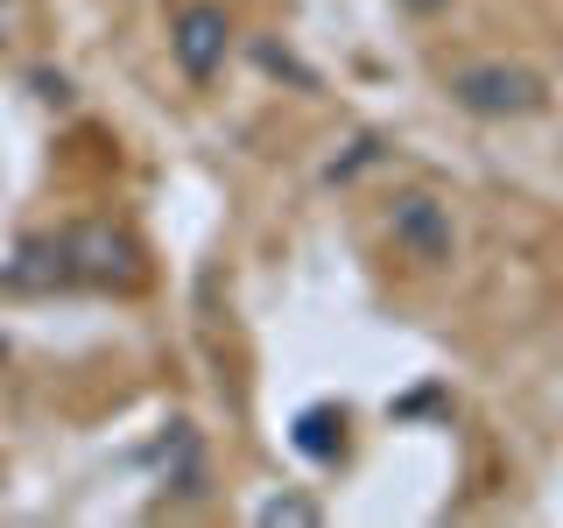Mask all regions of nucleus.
I'll use <instances>...</instances> for the list:
<instances>
[{
	"mask_svg": "<svg viewBox=\"0 0 563 528\" xmlns=\"http://www.w3.org/2000/svg\"><path fill=\"white\" fill-rule=\"evenodd\" d=\"M261 521H310V507L303 501H268V507H261Z\"/></svg>",
	"mask_w": 563,
	"mask_h": 528,
	"instance_id": "obj_6",
	"label": "nucleus"
},
{
	"mask_svg": "<svg viewBox=\"0 0 563 528\" xmlns=\"http://www.w3.org/2000/svg\"><path fill=\"white\" fill-rule=\"evenodd\" d=\"M225 50H233V22H225V8H211V0L176 8V22H169V57H176V70H184L190 85H211V78H219Z\"/></svg>",
	"mask_w": 563,
	"mask_h": 528,
	"instance_id": "obj_4",
	"label": "nucleus"
},
{
	"mask_svg": "<svg viewBox=\"0 0 563 528\" xmlns=\"http://www.w3.org/2000/svg\"><path fill=\"white\" fill-rule=\"evenodd\" d=\"M339 430H345V422L331 416V409H303V416H296V451H310V458H339Z\"/></svg>",
	"mask_w": 563,
	"mask_h": 528,
	"instance_id": "obj_5",
	"label": "nucleus"
},
{
	"mask_svg": "<svg viewBox=\"0 0 563 528\" xmlns=\"http://www.w3.org/2000/svg\"><path fill=\"white\" fill-rule=\"evenodd\" d=\"M451 99L479 120H528L550 106V85L542 70L528 64H507V57H486V64H457L451 70Z\"/></svg>",
	"mask_w": 563,
	"mask_h": 528,
	"instance_id": "obj_2",
	"label": "nucleus"
},
{
	"mask_svg": "<svg viewBox=\"0 0 563 528\" xmlns=\"http://www.w3.org/2000/svg\"><path fill=\"white\" fill-rule=\"evenodd\" d=\"M416 8H437V0H416Z\"/></svg>",
	"mask_w": 563,
	"mask_h": 528,
	"instance_id": "obj_7",
	"label": "nucleus"
},
{
	"mask_svg": "<svg viewBox=\"0 0 563 528\" xmlns=\"http://www.w3.org/2000/svg\"><path fill=\"white\" fill-rule=\"evenodd\" d=\"M141 246L113 226H64L57 240H29L22 261L8 268L14 289H43V282H134Z\"/></svg>",
	"mask_w": 563,
	"mask_h": 528,
	"instance_id": "obj_1",
	"label": "nucleus"
},
{
	"mask_svg": "<svg viewBox=\"0 0 563 528\" xmlns=\"http://www.w3.org/2000/svg\"><path fill=\"white\" fill-rule=\"evenodd\" d=\"M387 233H395V246L416 261V268H451V261H457L451 205H437L430 190H409V198H395V211H387Z\"/></svg>",
	"mask_w": 563,
	"mask_h": 528,
	"instance_id": "obj_3",
	"label": "nucleus"
}]
</instances>
